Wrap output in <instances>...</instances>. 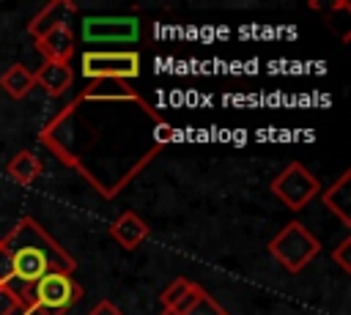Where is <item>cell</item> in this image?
Here are the masks:
<instances>
[{
    "label": "cell",
    "instance_id": "obj_1",
    "mask_svg": "<svg viewBox=\"0 0 351 315\" xmlns=\"http://www.w3.org/2000/svg\"><path fill=\"white\" fill-rule=\"evenodd\" d=\"M0 247L11 257V282L5 285L8 290L16 293L22 307H27V290L33 282H38L49 271H63L74 274L77 260L71 252L60 247L33 216H22L3 238Z\"/></svg>",
    "mask_w": 351,
    "mask_h": 315
},
{
    "label": "cell",
    "instance_id": "obj_2",
    "mask_svg": "<svg viewBox=\"0 0 351 315\" xmlns=\"http://www.w3.org/2000/svg\"><path fill=\"white\" fill-rule=\"evenodd\" d=\"M82 299V285L63 271H49L27 290V307L38 315H66Z\"/></svg>",
    "mask_w": 351,
    "mask_h": 315
},
{
    "label": "cell",
    "instance_id": "obj_3",
    "mask_svg": "<svg viewBox=\"0 0 351 315\" xmlns=\"http://www.w3.org/2000/svg\"><path fill=\"white\" fill-rule=\"evenodd\" d=\"M318 252H321V241L302 222H288L269 241V255L291 274H299L307 263L318 257Z\"/></svg>",
    "mask_w": 351,
    "mask_h": 315
},
{
    "label": "cell",
    "instance_id": "obj_4",
    "mask_svg": "<svg viewBox=\"0 0 351 315\" xmlns=\"http://www.w3.org/2000/svg\"><path fill=\"white\" fill-rule=\"evenodd\" d=\"M140 71L143 66L134 49H85L82 52V77L90 82H99V79L129 82V79H137Z\"/></svg>",
    "mask_w": 351,
    "mask_h": 315
},
{
    "label": "cell",
    "instance_id": "obj_5",
    "mask_svg": "<svg viewBox=\"0 0 351 315\" xmlns=\"http://www.w3.org/2000/svg\"><path fill=\"white\" fill-rule=\"evenodd\" d=\"M271 194L291 211H302L304 205H310L318 194H321V184L318 178L302 164V162H291L280 175H274L271 181Z\"/></svg>",
    "mask_w": 351,
    "mask_h": 315
},
{
    "label": "cell",
    "instance_id": "obj_6",
    "mask_svg": "<svg viewBox=\"0 0 351 315\" xmlns=\"http://www.w3.org/2000/svg\"><path fill=\"white\" fill-rule=\"evenodd\" d=\"M80 33L88 47L137 44L140 41V19L137 16H85L80 22Z\"/></svg>",
    "mask_w": 351,
    "mask_h": 315
},
{
    "label": "cell",
    "instance_id": "obj_7",
    "mask_svg": "<svg viewBox=\"0 0 351 315\" xmlns=\"http://www.w3.org/2000/svg\"><path fill=\"white\" fill-rule=\"evenodd\" d=\"M203 293H206L203 285H197V282H192V279H186V277H176V279L159 293V301H162L165 312L181 315V312H186Z\"/></svg>",
    "mask_w": 351,
    "mask_h": 315
},
{
    "label": "cell",
    "instance_id": "obj_8",
    "mask_svg": "<svg viewBox=\"0 0 351 315\" xmlns=\"http://www.w3.org/2000/svg\"><path fill=\"white\" fill-rule=\"evenodd\" d=\"M74 14H77V3H71V0H52L27 22V33L33 38H41L52 27L69 25V16H74Z\"/></svg>",
    "mask_w": 351,
    "mask_h": 315
},
{
    "label": "cell",
    "instance_id": "obj_9",
    "mask_svg": "<svg viewBox=\"0 0 351 315\" xmlns=\"http://www.w3.org/2000/svg\"><path fill=\"white\" fill-rule=\"evenodd\" d=\"M38 52L44 55V60L52 63H69L74 55V33L69 25H58L49 33H44L41 38H36Z\"/></svg>",
    "mask_w": 351,
    "mask_h": 315
},
{
    "label": "cell",
    "instance_id": "obj_10",
    "mask_svg": "<svg viewBox=\"0 0 351 315\" xmlns=\"http://www.w3.org/2000/svg\"><path fill=\"white\" fill-rule=\"evenodd\" d=\"M148 225H145V219L140 216V214H134V211H123L112 225H110V236L123 247V249H137L145 238H148Z\"/></svg>",
    "mask_w": 351,
    "mask_h": 315
},
{
    "label": "cell",
    "instance_id": "obj_11",
    "mask_svg": "<svg viewBox=\"0 0 351 315\" xmlns=\"http://www.w3.org/2000/svg\"><path fill=\"white\" fill-rule=\"evenodd\" d=\"M33 79L38 88H44L49 96H63L71 82H74V71L69 63H52V60H44L38 66V71H33Z\"/></svg>",
    "mask_w": 351,
    "mask_h": 315
},
{
    "label": "cell",
    "instance_id": "obj_12",
    "mask_svg": "<svg viewBox=\"0 0 351 315\" xmlns=\"http://www.w3.org/2000/svg\"><path fill=\"white\" fill-rule=\"evenodd\" d=\"M41 170H44V164H41V159H38L33 151H19V153H14L11 162L5 164L8 178L16 181V184H22V186L33 184V181L41 175Z\"/></svg>",
    "mask_w": 351,
    "mask_h": 315
},
{
    "label": "cell",
    "instance_id": "obj_13",
    "mask_svg": "<svg viewBox=\"0 0 351 315\" xmlns=\"http://www.w3.org/2000/svg\"><path fill=\"white\" fill-rule=\"evenodd\" d=\"M0 88H3L11 99H25V96L30 93V88H36L33 71L25 68L22 63H14V66H8V68L0 74Z\"/></svg>",
    "mask_w": 351,
    "mask_h": 315
},
{
    "label": "cell",
    "instance_id": "obj_14",
    "mask_svg": "<svg viewBox=\"0 0 351 315\" xmlns=\"http://www.w3.org/2000/svg\"><path fill=\"white\" fill-rule=\"evenodd\" d=\"M348 181H351V173H343L340 175V181L335 184V186H329L326 192H324V205L348 227L351 225V219H348Z\"/></svg>",
    "mask_w": 351,
    "mask_h": 315
},
{
    "label": "cell",
    "instance_id": "obj_15",
    "mask_svg": "<svg viewBox=\"0 0 351 315\" xmlns=\"http://www.w3.org/2000/svg\"><path fill=\"white\" fill-rule=\"evenodd\" d=\"M162 315H173V312H165L162 310ZM181 315H228V310L214 299V296H208V293H203L186 312H181Z\"/></svg>",
    "mask_w": 351,
    "mask_h": 315
},
{
    "label": "cell",
    "instance_id": "obj_16",
    "mask_svg": "<svg viewBox=\"0 0 351 315\" xmlns=\"http://www.w3.org/2000/svg\"><path fill=\"white\" fill-rule=\"evenodd\" d=\"M22 307V301L16 299L14 290H8L5 285H0V315H14Z\"/></svg>",
    "mask_w": 351,
    "mask_h": 315
},
{
    "label": "cell",
    "instance_id": "obj_17",
    "mask_svg": "<svg viewBox=\"0 0 351 315\" xmlns=\"http://www.w3.org/2000/svg\"><path fill=\"white\" fill-rule=\"evenodd\" d=\"M176 137V129L167 123V121H159V123H154V140H156V145L162 148L165 142H170Z\"/></svg>",
    "mask_w": 351,
    "mask_h": 315
},
{
    "label": "cell",
    "instance_id": "obj_18",
    "mask_svg": "<svg viewBox=\"0 0 351 315\" xmlns=\"http://www.w3.org/2000/svg\"><path fill=\"white\" fill-rule=\"evenodd\" d=\"M348 247H351V238H343V244L335 249V260L340 263V268L348 274L351 271V263H348Z\"/></svg>",
    "mask_w": 351,
    "mask_h": 315
},
{
    "label": "cell",
    "instance_id": "obj_19",
    "mask_svg": "<svg viewBox=\"0 0 351 315\" xmlns=\"http://www.w3.org/2000/svg\"><path fill=\"white\" fill-rule=\"evenodd\" d=\"M8 282H11V257L0 247V285H8Z\"/></svg>",
    "mask_w": 351,
    "mask_h": 315
},
{
    "label": "cell",
    "instance_id": "obj_20",
    "mask_svg": "<svg viewBox=\"0 0 351 315\" xmlns=\"http://www.w3.org/2000/svg\"><path fill=\"white\" fill-rule=\"evenodd\" d=\"M88 315H123V312H121V310H118L112 301H107V299H104V301H99V304H96V307H93Z\"/></svg>",
    "mask_w": 351,
    "mask_h": 315
}]
</instances>
